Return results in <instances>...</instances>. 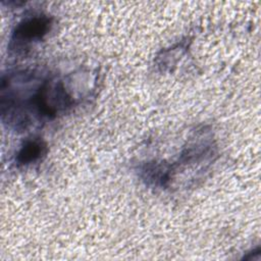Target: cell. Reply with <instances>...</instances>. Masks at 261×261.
Here are the masks:
<instances>
[{
  "instance_id": "cell-1",
  "label": "cell",
  "mask_w": 261,
  "mask_h": 261,
  "mask_svg": "<svg viewBox=\"0 0 261 261\" xmlns=\"http://www.w3.org/2000/svg\"><path fill=\"white\" fill-rule=\"evenodd\" d=\"M52 18L45 14H34L20 20L12 31L9 49L22 52L28 46L41 40L51 29Z\"/></svg>"
},
{
  "instance_id": "cell-2",
  "label": "cell",
  "mask_w": 261,
  "mask_h": 261,
  "mask_svg": "<svg viewBox=\"0 0 261 261\" xmlns=\"http://www.w3.org/2000/svg\"><path fill=\"white\" fill-rule=\"evenodd\" d=\"M46 144L40 138H31L23 142L16 153L15 162L19 166L32 164L46 154Z\"/></svg>"
}]
</instances>
